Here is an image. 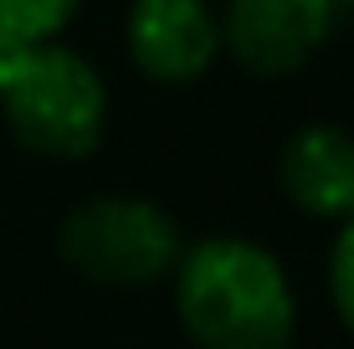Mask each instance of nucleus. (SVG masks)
Listing matches in <instances>:
<instances>
[{"mask_svg":"<svg viewBox=\"0 0 354 349\" xmlns=\"http://www.w3.org/2000/svg\"><path fill=\"white\" fill-rule=\"evenodd\" d=\"M175 314L195 349H292L298 293L252 236H205L175 262Z\"/></svg>","mask_w":354,"mask_h":349,"instance_id":"f257e3e1","label":"nucleus"},{"mask_svg":"<svg viewBox=\"0 0 354 349\" xmlns=\"http://www.w3.org/2000/svg\"><path fill=\"white\" fill-rule=\"evenodd\" d=\"M0 118L41 160H88L108 134V88L62 41L0 52Z\"/></svg>","mask_w":354,"mask_h":349,"instance_id":"f03ea898","label":"nucleus"},{"mask_svg":"<svg viewBox=\"0 0 354 349\" xmlns=\"http://www.w3.org/2000/svg\"><path fill=\"white\" fill-rule=\"evenodd\" d=\"M62 262L97 287H154L180 262V226L149 196H88L62 221Z\"/></svg>","mask_w":354,"mask_h":349,"instance_id":"7ed1b4c3","label":"nucleus"},{"mask_svg":"<svg viewBox=\"0 0 354 349\" xmlns=\"http://www.w3.org/2000/svg\"><path fill=\"white\" fill-rule=\"evenodd\" d=\"M339 0H226L221 46L257 77H288L334 31Z\"/></svg>","mask_w":354,"mask_h":349,"instance_id":"20e7f679","label":"nucleus"},{"mask_svg":"<svg viewBox=\"0 0 354 349\" xmlns=\"http://www.w3.org/2000/svg\"><path fill=\"white\" fill-rule=\"evenodd\" d=\"M133 67L160 88L205 77L221 52V21L205 0H133L124 21Z\"/></svg>","mask_w":354,"mask_h":349,"instance_id":"39448f33","label":"nucleus"},{"mask_svg":"<svg viewBox=\"0 0 354 349\" xmlns=\"http://www.w3.org/2000/svg\"><path fill=\"white\" fill-rule=\"evenodd\" d=\"M277 185L303 216L344 226L354 216V134L344 124H303L277 154Z\"/></svg>","mask_w":354,"mask_h":349,"instance_id":"423d86ee","label":"nucleus"},{"mask_svg":"<svg viewBox=\"0 0 354 349\" xmlns=\"http://www.w3.org/2000/svg\"><path fill=\"white\" fill-rule=\"evenodd\" d=\"M77 6L82 0H0V52L57 41Z\"/></svg>","mask_w":354,"mask_h":349,"instance_id":"0eeeda50","label":"nucleus"},{"mask_svg":"<svg viewBox=\"0 0 354 349\" xmlns=\"http://www.w3.org/2000/svg\"><path fill=\"white\" fill-rule=\"evenodd\" d=\"M328 298H334L339 323L354 334V216L339 226L334 252H328Z\"/></svg>","mask_w":354,"mask_h":349,"instance_id":"6e6552de","label":"nucleus"},{"mask_svg":"<svg viewBox=\"0 0 354 349\" xmlns=\"http://www.w3.org/2000/svg\"><path fill=\"white\" fill-rule=\"evenodd\" d=\"M349 6H354V0H349Z\"/></svg>","mask_w":354,"mask_h":349,"instance_id":"1a4fd4ad","label":"nucleus"}]
</instances>
